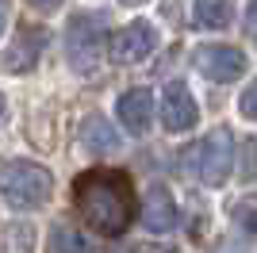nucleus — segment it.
I'll use <instances>...</instances> for the list:
<instances>
[{"label":"nucleus","mask_w":257,"mask_h":253,"mask_svg":"<svg viewBox=\"0 0 257 253\" xmlns=\"http://www.w3.org/2000/svg\"><path fill=\"white\" fill-rule=\"evenodd\" d=\"M31 245H35V226L20 222V226H12V230H8V249L12 253H31Z\"/></svg>","instance_id":"15"},{"label":"nucleus","mask_w":257,"mask_h":253,"mask_svg":"<svg viewBox=\"0 0 257 253\" xmlns=\"http://www.w3.org/2000/svg\"><path fill=\"white\" fill-rule=\"evenodd\" d=\"M196 69L215 84H230L238 77L246 73V54L238 50V46H200L192 54Z\"/></svg>","instance_id":"6"},{"label":"nucleus","mask_w":257,"mask_h":253,"mask_svg":"<svg viewBox=\"0 0 257 253\" xmlns=\"http://www.w3.org/2000/svg\"><path fill=\"white\" fill-rule=\"evenodd\" d=\"M242 27H246L249 39H257V0H249V8H246V23H242Z\"/></svg>","instance_id":"17"},{"label":"nucleus","mask_w":257,"mask_h":253,"mask_svg":"<svg viewBox=\"0 0 257 253\" xmlns=\"http://www.w3.org/2000/svg\"><path fill=\"white\" fill-rule=\"evenodd\" d=\"M234 222L242 226L246 234H257V196H242V200L234 203Z\"/></svg>","instance_id":"14"},{"label":"nucleus","mask_w":257,"mask_h":253,"mask_svg":"<svg viewBox=\"0 0 257 253\" xmlns=\"http://www.w3.org/2000/svg\"><path fill=\"white\" fill-rule=\"evenodd\" d=\"M196 119H200V107H196L188 84L184 81L165 84V96H161V126L169 135H181V131H192Z\"/></svg>","instance_id":"7"},{"label":"nucleus","mask_w":257,"mask_h":253,"mask_svg":"<svg viewBox=\"0 0 257 253\" xmlns=\"http://www.w3.org/2000/svg\"><path fill=\"white\" fill-rule=\"evenodd\" d=\"M73 203L77 215L107 238L123 234L135 219V200H131V184L123 173H100V169L85 173L73 184Z\"/></svg>","instance_id":"1"},{"label":"nucleus","mask_w":257,"mask_h":253,"mask_svg":"<svg viewBox=\"0 0 257 253\" xmlns=\"http://www.w3.org/2000/svg\"><path fill=\"white\" fill-rule=\"evenodd\" d=\"M46 42H50L46 27H20V39H12L8 54H4V69L8 73H31L43 58Z\"/></svg>","instance_id":"8"},{"label":"nucleus","mask_w":257,"mask_h":253,"mask_svg":"<svg viewBox=\"0 0 257 253\" xmlns=\"http://www.w3.org/2000/svg\"><path fill=\"white\" fill-rule=\"evenodd\" d=\"M31 4H35V8H43V12H54L62 0H31Z\"/></svg>","instance_id":"19"},{"label":"nucleus","mask_w":257,"mask_h":253,"mask_svg":"<svg viewBox=\"0 0 257 253\" xmlns=\"http://www.w3.org/2000/svg\"><path fill=\"white\" fill-rule=\"evenodd\" d=\"M50 253H88V242H85V234L77 230L73 222L58 219L50 226Z\"/></svg>","instance_id":"13"},{"label":"nucleus","mask_w":257,"mask_h":253,"mask_svg":"<svg viewBox=\"0 0 257 253\" xmlns=\"http://www.w3.org/2000/svg\"><path fill=\"white\" fill-rule=\"evenodd\" d=\"M8 119V100H4V92H0V123Z\"/></svg>","instance_id":"21"},{"label":"nucleus","mask_w":257,"mask_h":253,"mask_svg":"<svg viewBox=\"0 0 257 253\" xmlns=\"http://www.w3.org/2000/svg\"><path fill=\"white\" fill-rule=\"evenodd\" d=\"M77 138H81V146H85L88 154H96V158H104V154H115V150H119L115 126L107 123L104 115H85V119H81V131H77Z\"/></svg>","instance_id":"11"},{"label":"nucleus","mask_w":257,"mask_h":253,"mask_svg":"<svg viewBox=\"0 0 257 253\" xmlns=\"http://www.w3.org/2000/svg\"><path fill=\"white\" fill-rule=\"evenodd\" d=\"M158 46V31H154V23L146 20H135L127 27H119L111 39H107V54H111V62L115 65H139L146 62Z\"/></svg>","instance_id":"5"},{"label":"nucleus","mask_w":257,"mask_h":253,"mask_svg":"<svg viewBox=\"0 0 257 253\" xmlns=\"http://www.w3.org/2000/svg\"><path fill=\"white\" fill-rule=\"evenodd\" d=\"M50 188H54V177L46 165L23 161V158L0 161V196L8 200V207H16V211L43 207L50 200Z\"/></svg>","instance_id":"2"},{"label":"nucleus","mask_w":257,"mask_h":253,"mask_svg":"<svg viewBox=\"0 0 257 253\" xmlns=\"http://www.w3.org/2000/svg\"><path fill=\"white\" fill-rule=\"evenodd\" d=\"M104 31L107 20L100 12H77L73 20L65 23V46H69V65H73L81 77H92L100 69V58H104Z\"/></svg>","instance_id":"3"},{"label":"nucleus","mask_w":257,"mask_h":253,"mask_svg":"<svg viewBox=\"0 0 257 253\" xmlns=\"http://www.w3.org/2000/svg\"><path fill=\"white\" fill-rule=\"evenodd\" d=\"M123 4H127V8H131V4H146V0H123Z\"/></svg>","instance_id":"22"},{"label":"nucleus","mask_w":257,"mask_h":253,"mask_svg":"<svg viewBox=\"0 0 257 253\" xmlns=\"http://www.w3.org/2000/svg\"><path fill=\"white\" fill-rule=\"evenodd\" d=\"M253 158H257V142H246V169H242V177H253Z\"/></svg>","instance_id":"18"},{"label":"nucleus","mask_w":257,"mask_h":253,"mask_svg":"<svg viewBox=\"0 0 257 253\" xmlns=\"http://www.w3.org/2000/svg\"><path fill=\"white\" fill-rule=\"evenodd\" d=\"M192 158H196V177L204 180L207 188H223L230 169H234V135L226 126H215Z\"/></svg>","instance_id":"4"},{"label":"nucleus","mask_w":257,"mask_h":253,"mask_svg":"<svg viewBox=\"0 0 257 253\" xmlns=\"http://www.w3.org/2000/svg\"><path fill=\"white\" fill-rule=\"evenodd\" d=\"M154 119V92L150 88H127L119 96V123L135 131V135H146Z\"/></svg>","instance_id":"10"},{"label":"nucleus","mask_w":257,"mask_h":253,"mask_svg":"<svg viewBox=\"0 0 257 253\" xmlns=\"http://www.w3.org/2000/svg\"><path fill=\"white\" fill-rule=\"evenodd\" d=\"M238 107H242V115H246V119H257V81L249 84L246 92H242V100H238Z\"/></svg>","instance_id":"16"},{"label":"nucleus","mask_w":257,"mask_h":253,"mask_svg":"<svg viewBox=\"0 0 257 253\" xmlns=\"http://www.w3.org/2000/svg\"><path fill=\"white\" fill-rule=\"evenodd\" d=\"M146 253H158V249H146Z\"/></svg>","instance_id":"23"},{"label":"nucleus","mask_w":257,"mask_h":253,"mask_svg":"<svg viewBox=\"0 0 257 253\" xmlns=\"http://www.w3.org/2000/svg\"><path fill=\"white\" fill-rule=\"evenodd\" d=\"M142 226L150 234H169L177 226V200L169 184H150L142 196Z\"/></svg>","instance_id":"9"},{"label":"nucleus","mask_w":257,"mask_h":253,"mask_svg":"<svg viewBox=\"0 0 257 253\" xmlns=\"http://www.w3.org/2000/svg\"><path fill=\"white\" fill-rule=\"evenodd\" d=\"M4 23H8V0H0V31H4Z\"/></svg>","instance_id":"20"},{"label":"nucleus","mask_w":257,"mask_h":253,"mask_svg":"<svg viewBox=\"0 0 257 253\" xmlns=\"http://www.w3.org/2000/svg\"><path fill=\"white\" fill-rule=\"evenodd\" d=\"M234 20V0H192V23L200 31H223Z\"/></svg>","instance_id":"12"}]
</instances>
